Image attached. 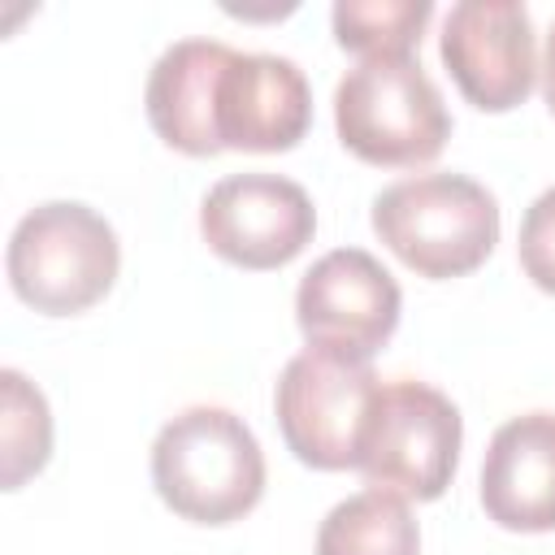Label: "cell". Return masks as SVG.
Wrapping results in <instances>:
<instances>
[{
  "label": "cell",
  "mask_w": 555,
  "mask_h": 555,
  "mask_svg": "<svg viewBox=\"0 0 555 555\" xmlns=\"http://www.w3.org/2000/svg\"><path fill=\"white\" fill-rule=\"evenodd\" d=\"M442 65L460 95L481 113H512L538 82L533 17L516 0H460L442 17Z\"/></svg>",
  "instance_id": "obj_9"
},
{
  "label": "cell",
  "mask_w": 555,
  "mask_h": 555,
  "mask_svg": "<svg viewBox=\"0 0 555 555\" xmlns=\"http://www.w3.org/2000/svg\"><path fill=\"white\" fill-rule=\"evenodd\" d=\"M199 234L212 256L234 269H282L317 234L312 195L282 173H230L199 199Z\"/></svg>",
  "instance_id": "obj_8"
},
{
  "label": "cell",
  "mask_w": 555,
  "mask_h": 555,
  "mask_svg": "<svg viewBox=\"0 0 555 555\" xmlns=\"http://www.w3.org/2000/svg\"><path fill=\"white\" fill-rule=\"evenodd\" d=\"M460 442H464L460 408L429 382L395 377L382 382L373 399V416L356 468L377 490L434 503L455 477Z\"/></svg>",
  "instance_id": "obj_5"
},
{
  "label": "cell",
  "mask_w": 555,
  "mask_h": 555,
  "mask_svg": "<svg viewBox=\"0 0 555 555\" xmlns=\"http://www.w3.org/2000/svg\"><path fill=\"white\" fill-rule=\"evenodd\" d=\"M477 494L507 533L555 529V412H520L494 429Z\"/></svg>",
  "instance_id": "obj_11"
},
{
  "label": "cell",
  "mask_w": 555,
  "mask_h": 555,
  "mask_svg": "<svg viewBox=\"0 0 555 555\" xmlns=\"http://www.w3.org/2000/svg\"><path fill=\"white\" fill-rule=\"evenodd\" d=\"M373 234L421 278H464L499 243V199L468 173H412L373 195Z\"/></svg>",
  "instance_id": "obj_2"
},
{
  "label": "cell",
  "mask_w": 555,
  "mask_h": 555,
  "mask_svg": "<svg viewBox=\"0 0 555 555\" xmlns=\"http://www.w3.org/2000/svg\"><path fill=\"white\" fill-rule=\"evenodd\" d=\"M230 43L221 39H178L169 43L143 91L147 121L156 139L182 156H217V134H212V87L217 69L225 61Z\"/></svg>",
  "instance_id": "obj_12"
},
{
  "label": "cell",
  "mask_w": 555,
  "mask_h": 555,
  "mask_svg": "<svg viewBox=\"0 0 555 555\" xmlns=\"http://www.w3.org/2000/svg\"><path fill=\"white\" fill-rule=\"evenodd\" d=\"M0 486L22 490L52 460V412L43 390L17 369H0Z\"/></svg>",
  "instance_id": "obj_14"
},
{
  "label": "cell",
  "mask_w": 555,
  "mask_h": 555,
  "mask_svg": "<svg viewBox=\"0 0 555 555\" xmlns=\"http://www.w3.org/2000/svg\"><path fill=\"white\" fill-rule=\"evenodd\" d=\"M152 486L191 525H234L264 494V451L243 416L195 403L169 416L152 442Z\"/></svg>",
  "instance_id": "obj_1"
},
{
  "label": "cell",
  "mask_w": 555,
  "mask_h": 555,
  "mask_svg": "<svg viewBox=\"0 0 555 555\" xmlns=\"http://www.w3.org/2000/svg\"><path fill=\"white\" fill-rule=\"evenodd\" d=\"M312 126V87L291 56L225 52L212 87L221 152H291Z\"/></svg>",
  "instance_id": "obj_10"
},
{
  "label": "cell",
  "mask_w": 555,
  "mask_h": 555,
  "mask_svg": "<svg viewBox=\"0 0 555 555\" xmlns=\"http://www.w3.org/2000/svg\"><path fill=\"white\" fill-rule=\"evenodd\" d=\"M429 17H434L429 0H338L330 9L338 48L356 52L360 61L412 56Z\"/></svg>",
  "instance_id": "obj_15"
},
{
  "label": "cell",
  "mask_w": 555,
  "mask_h": 555,
  "mask_svg": "<svg viewBox=\"0 0 555 555\" xmlns=\"http://www.w3.org/2000/svg\"><path fill=\"white\" fill-rule=\"evenodd\" d=\"M377 390L382 377L369 364L304 347L286 360L273 390V412L286 451L317 473L356 468Z\"/></svg>",
  "instance_id": "obj_6"
},
{
  "label": "cell",
  "mask_w": 555,
  "mask_h": 555,
  "mask_svg": "<svg viewBox=\"0 0 555 555\" xmlns=\"http://www.w3.org/2000/svg\"><path fill=\"white\" fill-rule=\"evenodd\" d=\"M334 130L364 165L416 169L447 147L451 113L416 56H377L338 78Z\"/></svg>",
  "instance_id": "obj_4"
},
{
  "label": "cell",
  "mask_w": 555,
  "mask_h": 555,
  "mask_svg": "<svg viewBox=\"0 0 555 555\" xmlns=\"http://www.w3.org/2000/svg\"><path fill=\"white\" fill-rule=\"evenodd\" d=\"M9 286L43 317H78L95 308L121 269L117 230L78 199L35 204L9 238Z\"/></svg>",
  "instance_id": "obj_3"
},
{
  "label": "cell",
  "mask_w": 555,
  "mask_h": 555,
  "mask_svg": "<svg viewBox=\"0 0 555 555\" xmlns=\"http://www.w3.org/2000/svg\"><path fill=\"white\" fill-rule=\"evenodd\" d=\"M542 100H546V108H551V117H555V26H551V35H546V52H542Z\"/></svg>",
  "instance_id": "obj_17"
},
{
  "label": "cell",
  "mask_w": 555,
  "mask_h": 555,
  "mask_svg": "<svg viewBox=\"0 0 555 555\" xmlns=\"http://www.w3.org/2000/svg\"><path fill=\"white\" fill-rule=\"evenodd\" d=\"M403 291L364 247L325 251L295 286V325L308 347L369 364L399 330Z\"/></svg>",
  "instance_id": "obj_7"
},
{
  "label": "cell",
  "mask_w": 555,
  "mask_h": 555,
  "mask_svg": "<svg viewBox=\"0 0 555 555\" xmlns=\"http://www.w3.org/2000/svg\"><path fill=\"white\" fill-rule=\"evenodd\" d=\"M516 256L525 278L555 295V186H546L520 217V238H516Z\"/></svg>",
  "instance_id": "obj_16"
},
{
  "label": "cell",
  "mask_w": 555,
  "mask_h": 555,
  "mask_svg": "<svg viewBox=\"0 0 555 555\" xmlns=\"http://www.w3.org/2000/svg\"><path fill=\"white\" fill-rule=\"evenodd\" d=\"M317 555H421V525L408 499L369 486L325 512Z\"/></svg>",
  "instance_id": "obj_13"
}]
</instances>
